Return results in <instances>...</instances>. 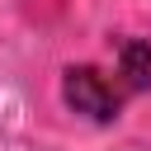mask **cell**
<instances>
[{
  "mask_svg": "<svg viewBox=\"0 0 151 151\" xmlns=\"http://www.w3.org/2000/svg\"><path fill=\"white\" fill-rule=\"evenodd\" d=\"M118 76H123L127 90H146L151 85V42L123 38L118 42Z\"/></svg>",
  "mask_w": 151,
  "mask_h": 151,
  "instance_id": "2",
  "label": "cell"
},
{
  "mask_svg": "<svg viewBox=\"0 0 151 151\" xmlns=\"http://www.w3.org/2000/svg\"><path fill=\"white\" fill-rule=\"evenodd\" d=\"M61 99H66L76 113L94 118V123L118 118V104H123L118 85H113V80H109L99 66H71V71L61 76Z\"/></svg>",
  "mask_w": 151,
  "mask_h": 151,
  "instance_id": "1",
  "label": "cell"
}]
</instances>
